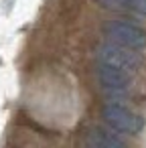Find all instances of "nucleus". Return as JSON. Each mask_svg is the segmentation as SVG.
<instances>
[{"instance_id": "39448f33", "label": "nucleus", "mask_w": 146, "mask_h": 148, "mask_svg": "<svg viewBox=\"0 0 146 148\" xmlns=\"http://www.w3.org/2000/svg\"><path fill=\"white\" fill-rule=\"evenodd\" d=\"M95 2L108 10L146 14V0H95Z\"/></svg>"}, {"instance_id": "7ed1b4c3", "label": "nucleus", "mask_w": 146, "mask_h": 148, "mask_svg": "<svg viewBox=\"0 0 146 148\" xmlns=\"http://www.w3.org/2000/svg\"><path fill=\"white\" fill-rule=\"evenodd\" d=\"M101 118H104L112 128H116L118 132H126V134H138V132L144 128V120H142L138 114L130 112L128 108L116 106V103L104 106Z\"/></svg>"}, {"instance_id": "f03ea898", "label": "nucleus", "mask_w": 146, "mask_h": 148, "mask_svg": "<svg viewBox=\"0 0 146 148\" xmlns=\"http://www.w3.org/2000/svg\"><path fill=\"white\" fill-rule=\"evenodd\" d=\"M95 55H97L99 63L122 69V71H136L140 67V57L134 49H128V47L112 43V41L99 45Z\"/></svg>"}, {"instance_id": "20e7f679", "label": "nucleus", "mask_w": 146, "mask_h": 148, "mask_svg": "<svg viewBox=\"0 0 146 148\" xmlns=\"http://www.w3.org/2000/svg\"><path fill=\"white\" fill-rule=\"evenodd\" d=\"M97 79L106 89H114V91L128 89L132 83V79L128 77V71H122V69H116V67H110L104 63L97 67Z\"/></svg>"}, {"instance_id": "f257e3e1", "label": "nucleus", "mask_w": 146, "mask_h": 148, "mask_svg": "<svg viewBox=\"0 0 146 148\" xmlns=\"http://www.w3.org/2000/svg\"><path fill=\"white\" fill-rule=\"evenodd\" d=\"M104 35L108 37V41L124 45L128 49L134 51H142L146 49V31L134 23H126V21H108L101 27Z\"/></svg>"}, {"instance_id": "423d86ee", "label": "nucleus", "mask_w": 146, "mask_h": 148, "mask_svg": "<svg viewBox=\"0 0 146 148\" xmlns=\"http://www.w3.org/2000/svg\"><path fill=\"white\" fill-rule=\"evenodd\" d=\"M85 142H87V148H124V144L116 136H112V134H108L104 130L89 132L85 136Z\"/></svg>"}]
</instances>
